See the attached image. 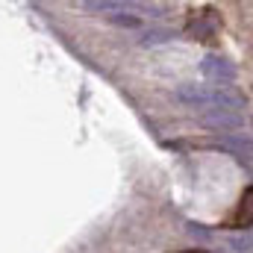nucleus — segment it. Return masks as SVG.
<instances>
[{
	"mask_svg": "<svg viewBox=\"0 0 253 253\" xmlns=\"http://www.w3.org/2000/svg\"><path fill=\"white\" fill-rule=\"evenodd\" d=\"M186 253H203V251H186Z\"/></svg>",
	"mask_w": 253,
	"mask_h": 253,
	"instance_id": "f257e3e1",
	"label": "nucleus"
}]
</instances>
